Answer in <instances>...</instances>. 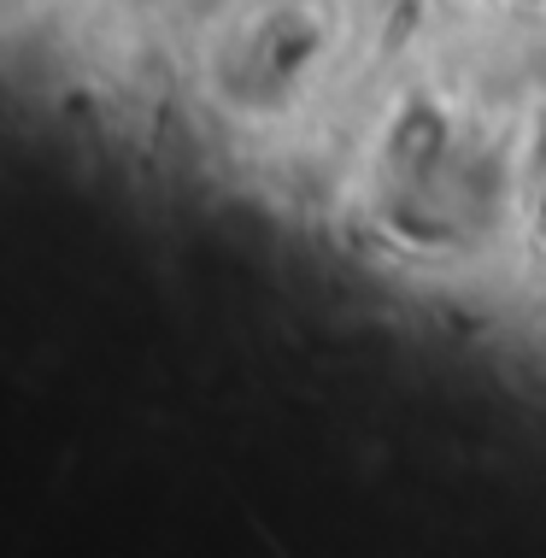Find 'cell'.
Segmentation results:
<instances>
[]
</instances>
